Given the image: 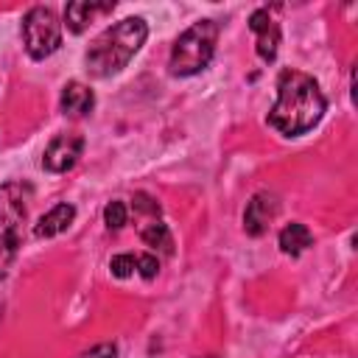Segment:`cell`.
Here are the masks:
<instances>
[{"label":"cell","mask_w":358,"mask_h":358,"mask_svg":"<svg viewBox=\"0 0 358 358\" xmlns=\"http://www.w3.org/2000/svg\"><path fill=\"white\" fill-rule=\"evenodd\" d=\"M277 210H280V201H277V196L274 193H255L252 196V201L246 204V213H243V229L249 232V235H263L266 229H268V224L274 221V215H277Z\"/></svg>","instance_id":"cell-6"},{"label":"cell","mask_w":358,"mask_h":358,"mask_svg":"<svg viewBox=\"0 0 358 358\" xmlns=\"http://www.w3.org/2000/svg\"><path fill=\"white\" fill-rule=\"evenodd\" d=\"M131 201H134V213H137V215H145L148 221L159 218V204H157V201H154L148 193H137Z\"/></svg>","instance_id":"cell-16"},{"label":"cell","mask_w":358,"mask_h":358,"mask_svg":"<svg viewBox=\"0 0 358 358\" xmlns=\"http://www.w3.org/2000/svg\"><path fill=\"white\" fill-rule=\"evenodd\" d=\"M324 95L319 84L299 70H282L277 81V101L268 112V123L288 137H296L319 123L324 115Z\"/></svg>","instance_id":"cell-1"},{"label":"cell","mask_w":358,"mask_h":358,"mask_svg":"<svg viewBox=\"0 0 358 358\" xmlns=\"http://www.w3.org/2000/svg\"><path fill=\"white\" fill-rule=\"evenodd\" d=\"M310 243H313V235H310V229H308L305 224H299V221H291V224L282 227V232H280V249H282L285 255H291V257L302 255Z\"/></svg>","instance_id":"cell-12"},{"label":"cell","mask_w":358,"mask_h":358,"mask_svg":"<svg viewBox=\"0 0 358 358\" xmlns=\"http://www.w3.org/2000/svg\"><path fill=\"white\" fill-rule=\"evenodd\" d=\"M81 358H117V350H115V344H98V347L87 350Z\"/></svg>","instance_id":"cell-19"},{"label":"cell","mask_w":358,"mask_h":358,"mask_svg":"<svg viewBox=\"0 0 358 358\" xmlns=\"http://www.w3.org/2000/svg\"><path fill=\"white\" fill-rule=\"evenodd\" d=\"M215 39H218V25L213 20L193 22L187 31L179 34V39L171 48V73L173 76H193L204 70L215 53Z\"/></svg>","instance_id":"cell-3"},{"label":"cell","mask_w":358,"mask_h":358,"mask_svg":"<svg viewBox=\"0 0 358 358\" xmlns=\"http://www.w3.org/2000/svg\"><path fill=\"white\" fill-rule=\"evenodd\" d=\"M249 28H252L255 36H257V56H260L263 62H274L277 48H280V25L274 22V17H271L266 8H257V11L249 17Z\"/></svg>","instance_id":"cell-7"},{"label":"cell","mask_w":358,"mask_h":358,"mask_svg":"<svg viewBox=\"0 0 358 358\" xmlns=\"http://www.w3.org/2000/svg\"><path fill=\"white\" fill-rule=\"evenodd\" d=\"M95 106V95L87 84L81 81H70L64 90H62V112L70 115V117H84L90 115Z\"/></svg>","instance_id":"cell-10"},{"label":"cell","mask_w":358,"mask_h":358,"mask_svg":"<svg viewBox=\"0 0 358 358\" xmlns=\"http://www.w3.org/2000/svg\"><path fill=\"white\" fill-rule=\"evenodd\" d=\"M73 218H76V207H73V204H56L53 210H48V213L36 221L34 235H36V238H53V235L64 232V229L73 224Z\"/></svg>","instance_id":"cell-11"},{"label":"cell","mask_w":358,"mask_h":358,"mask_svg":"<svg viewBox=\"0 0 358 358\" xmlns=\"http://www.w3.org/2000/svg\"><path fill=\"white\" fill-rule=\"evenodd\" d=\"M20 246V227L14 224H0V280L8 274Z\"/></svg>","instance_id":"cell-13"},{"label":"cell","mask_w":358,"mask_h":358,"mask_svg":"<svg viewBox=\"0 0 358 358\" xmlns=\"http://www.w3.org/2000/svg\"><path fill=\"white\" fill-rule=\"evenodd\" d=\"M148 28L140 17H126L115 25H109L87 50V70L92 76H112L120 67L129 64V59L140 50L145 42Z\"/></svg>","instance_id":"cell-2"},{"label":"cell","mask_w":358,"mask_h":358,"mask_svg":"<svg viewBox=\"0 0 358 358\" xmlns=\"http://www.w3.org/2000/svg\"><path fill=\"white\" fill-rule=\"evenodd\" d=\"M140 238H143L145 246H151V249H162L165 255H171V249H173L171 232H168V227H165L159 218L143 224V227H140Z\"/></svg>","instance_id":"cell-14"},{"label":"cell","mask_w":358,"mask_h":358,"mask_svg":"<svg viewBox=\"0 0 358 358\" xmlns=\"http://www.w3.org/2000/svg\"><path fill=\"white\" fill-rule=\"evenodd\" d=\"M137 268H140V274H143L145 280H151V277H157V271H159V260H157L154 255H137Z\"/></svg>","instance_id":"cell-18"},{"label":"cell","mask_w":358,"mask_h":358,"mask_svg":"<svg viewBox=\"0 0 358 358\" xmlns=\"http://www.w3.org/2000/svg\"><path fill=\"white\" fill-rule=\"evenodd\" d=\"M109 268H112V274L115 277H129L134 268H137V255H115L112 257V263H109Z\"/></svg>","instance_id":"cell-17"},{"label":"cell","mask_w":358,"mask_h":358,"mask_svg":"<svg viewBox=\"0 0 358 358\" xmlns=\"http://www.w3.org/2000/svg\"><path fill=\"white\" fill-rule=\"evenodd\" d=\"M126 218H129V210H126L123 201H109V204H106V210H103V221H106L109 229H120V227L126 224Z\"/></svg>","instance_id":"cell-15"},{"label":"cell","mask_w":358,"mask_h":358,"mask_svg":"<svg viewBox=\"0 0 358 358\" xmlns=\"http://www.w3.org/2000/svg\"><path fill=\"white\" fill-rule=\"evenodd\" d=\"M204 358H218V355H204Z\"/></svg>","instance_id":"cell-20"},{"label":"cell","mask_w":358,"mask_h":358,"mask_svg":"<svg viewBox=\"0 0 358 358\" xmlns=\"http://www.w3.org/2000/svg\"><path fill=\"white\" fill-rule=\"evenodd\" d=\"M28 196H31V190L20 182L0 185V224L20 227L25 218V210H28Z\"/></svg>","instance_id":"cell-8"},{"label":"cell","mask_w":358,"mask_h":358,"mask_svg":"<svg viewBox=\"0 0 358 358\" xmlns=\"http://www.w3.org/2000/svg\"><path fill=\"white\" fill-rule=\"evenodd\" d=\"M22 39H25V50L34 59H48L62 45V22L50 8L36 6L22 20Z\"/></svg>","instance_id":"cell-4"},{"label":"cell","mask_w":358,"mask_h":358,"mask_svg":"<svg viewBox=\"0 0 358 358\" xmlns=\"http://www.w3.org/2000/svg\"><path fill=\"white\" fill-rule=\"evenodd\" d=\"M84 151V140L78 134H59L48 143L45 148V157H42V165L53 173H62V171H70L78 157Z\"/></svg>","instance_id":"cell-5"},{"label":"cell","mask_w":358,"mask_h":358,"mask_svg":"<svg viewBox=\"0 0 358 358\" xmlns=\"http://www.w3.org/2000/svg\"><path fill=\"white\" fill-rule=\"evenodd\" d=\"M115 8V3H92V0H76V3H67L64 8V20H67V28L73 34H81L95 17L101 14H109Z\"/></svg>","instance_id":"cell-9"}]
</instances>
